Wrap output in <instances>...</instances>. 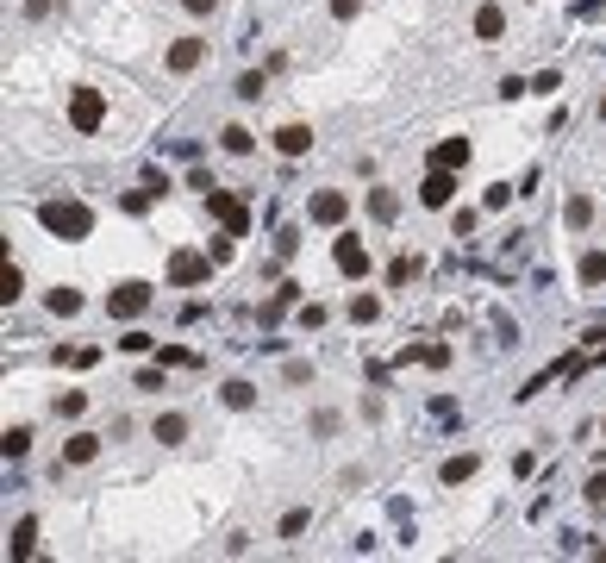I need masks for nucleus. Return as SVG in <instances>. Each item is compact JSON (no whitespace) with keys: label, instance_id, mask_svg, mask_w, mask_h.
<instances>
[{"label":"nucleus","instance_id":"nucleus-33","mask_svg":"<svg viewBox=\"0 0 606 563\" xmlns=\"http://www.w3.org/2000/svg\"><path fill=\"white\" fill-rule=\"evenodd\" d=\"M120 351H131V357H144V351H156V338H150V332H138V326H131V332H125V338H120Z\"/></svg>","mask_w":606,"mask_h":563},{"label":"nucleus","instance_id":"nucleus-13","mask_svg":"<svg viewBox=\"0 0 606 563\" xmlns=\"http://www.w3.org/2000/svg\"><path fill=\"white\" fill-rule=\"evenodd\" d=\"M432 163L438 169H469V139H438L432 144Z\"/></svg>","mask_w":606,"mask_h":563},{"label":"nucleus","instance_id":"nucleus-37","mask_svg":"<svg viewBox=\"0 0 606 563\" xmlns=\"http://www.w3.org/2000/svg\"><path fill=\"white\" fill-rule=\"evenodd\" d=\"M519 94H531V82H519V76H506V82H500V101H519Z\"/></svg>","mask_w":606,"mask_h":563},{"label":"nucleus","instance_id":"nucleus-5","mask_svg":"<svg viewBox=\"0 0 606 563\" xmlns=\"http://www.w3.org/2000/svg\"><path fill=\"white\" fill-rule=\"evenodd\" d=\"M101 120H107V94L101 88H76L69 94V126L76 132H101Z\"/></svg>","mask_w":606,"mask_h":563},{"label":"nucleus","instance_id":"nucleus-29","mask_svg":"<svg viewBox=\"0 0 606 563\" xmlns=\"http://www.w3.org/2000/svg\"><path fill=\"white\" fill-rule=\"evenodd\" d=\"M294 319H300V332H319V326H325V307H319V300H300Z\"/></svg>","mask_w":606,"mask_h":563},{"label":"nucleus","instance_id":"nucleus-18","mask_svg":"<svg viewBox=\"0 0 606 563\" xmlns=\"http://www.w3.org/2000/svg\"><path fill=\"white\" fill-rule=\"evenodd\" d=\"M57 363H63V370H94V363H101V351H94V344H63V351H57Z\"/></svg>","mask_w":606,"mask_h":563},{"label":"nucleus","instance_id":"nucleus-24","mask_svg":"<svg viewBox=\"0 0 606 563\" xmlns=\"http://www.w3.org/2000/svg\"><path fill=\"white\" fill-rule=\"evenodd\" d=\"M219 150H226V156H250V150H256V139H250L244 126H226V132H219Z\"/></svg>","mask_w":606,"mask_h":563},{"label":"nucleus","instance_id":"nucleus-12","mask_svg":"<svg viewBox=\"0 0 606 563\" xmlns=\"http://www.w3.org/2000/svg\"><path fill=\"white\" fill-rule=\"evenodd\" d=\"M275 150H281V156H307V150H313V126H300V120H288V126L275 132Z\"/></svg>","mask_w":606,"mask_h":563},{"label":"nucleus","instance_id":"nucleus-23","mask_svg":"<svg viewBox=\"0 0 606 563\" xmlns=\"http://www.w3.org/2000/svg\"><path fill=\"white\" fill-rule=\"evenodd\" d=\"M575 276H582V288H601L606 282V251H588V257L575 264Z\"/></svg>","mask_w":606,"mask_h":563},{"label":"nucleus","instance_id":"nucleus-39","mask_svg":"<svg viewBox=\"0 0 606 563\" xmlns=\"http://www.w3.org/2000/svg\"><path fill=\"white\" fill-rule=\"evenodd\" d=\"M281 376H288V382H313V363H307V357H294V363H288Z\"/></svg>","mask_w":606,"mask_h":563},{"label":"nucleus","instance_id":"nucleus-10","mask_svg":"<svg viewBox=\"0 0 606 563\" xmlns=\"http://www.w3.org/2000/svg\"><path fill=\"white\" fill-rule=\"evenodd\" d=\"M94 457H101V438H94V432H76V438L63 444V457H57V476H63V469H82V463H94Z\"/></svg>","mask_w":606,"mask_h":563},{"label":"nucleus","instance_id":"nucleus-40","mask_svg":"<svg viewBox=\"0 0 606 563\" xmlns=\"http://www.w3.org/2000/svg\"><path fill=\"white\" fill-rule=\"evenodd\" d=\"M313 432H319V438H332V432H338V414H332V407H325V414H313Z\"/></svg>","mask_w":606,"mask_h":563},{"label":"nucleus","instance_id":"nucleus-34","mask_svg":"<svg viewBox=\"0 0 606 563\" xmlns=\"http://www.w3.org/2000/svg\"><path fill=\"white\" fill-rule=\"evenodd\" d=\"M450 232L469 238V232H476V213H469V207H450Z\"/></svg>","mask_w":606,"mask_h":563},{"label":"nucleus","instance_id":"nucleus-42","mask_svg":"<svg viewBox=\"0 0 606 563\" xmlns=\"http://www.w3.org/2000/svg\"><path fill=\"white\" fill-rule=\"evenodd\" d=\"M57 13V0H25V19H50Z\"/></svg>","mask_w":606,"mask_h":563},{"label":"nucleus","instance_id":"nucleus-41","mask_svg":"<svg viewBox=\"0 0 606 563\" xmlns=\"http://www.w3.org/2000/svg\"><path fill=\"white\" fill-rule=\"evenodd\" d=\"M582 495H588V507H606V476H594V482H588Z\"/></svg>","mask_w":606,"mask_h":563},{"label":"nucleus","instance_id":"nucleus-21","mask_svg":"<svg viewBox=\"0 0 606 563\" xmlns=\"http://www.w3.org/2000/svg\"><path fill=\"white\" fill-rule=\"evenodd\" d=\"M369 213H375V219L388 226V219L400 213V194H394V188H369Z\"/></svg>","mask_w":606,"mask_h":563},{"label":"nucleus","instance_id":"nucleus-35","mask_svg":"<svg viewBox=\"0 0 606 563\" xmlns=\"http://www.w3.org/2000/svg\"><path fill=\"white\" fill-rule=\"evenodd\" d=\"M506 201H512V182H494V188H487V213H500Z\"/></svg>","mask_w":606,"mask_h":563},{"label":"nucleus","instance_id":"nucleus-46","mask_svg":"<svg viewBox=\"0 0 606 563\" xmlns=\"http://www.w3.org/2000/svg\"><path fill=\"white\" fill-rule=\"evenodd\" d=\"M601 432H606V425H601Z\"/></svg>","mask_w":606,"mask_h":563},{"label":"nucleus","instance_id":"nucleus-22","mask_svg":"<svg viewBox=\"0 0 606 563\" xmlns=\"http://www.w3.org/2000/svg\"><path fill=\"white\" fill-rule=\"evenodd\" d=\"M563 219H569V232H588V219H594V201H588V194H569Z\"/></svg>","mask_w":606,"mask_h":563},{"label":"nucleus","instance_id":"nucleus-6","mask_svg":"<svg viewBox=\"0 0 606 563\" xmlns=\"http://www.w3.org/2000/svg\"><path fill=\"white\" fill-rule=\"evenodd\" d=\"M450 201H457V169H438V163H432V169H425V182H419V207L444 213Z\"/></svg>","mask_w":606,"mask_h":563},{"label":"nucleus","instance_id":"nucleus-26","mask_svg":"<svg viewBox=\"0 0 606 563\" xmlns=\"http://www.w3.org/2000/svg\"><path fill=\"white\" fill-rule=\"evenodd\" d=\"M82 414H88V395H82V389L57 395V420H82Z\"/></svg>","mask_w":606,"mask_h":563},{"label":"nucleus","instance_id":"nucleus-1","mask_svg":"<svg viewBox=\"0 0 606 563\" xmlns=\"http://www.w3.org/2000/svg\"><path fill=\"white\" fill-rule=\"evenodd\" d=\"M38 226H44L50 238H63V245H82V238L94 232V213H88L82 201H44V207H38Z\"/></svg>","mask_w":606,"mask_h":563},{"label":"nucleus","instance_id":"nucleus-19","mask_svg":"<svg viewBox=\"0 0 606 563\" xmlns=\"http://www.w3.org/2000/svg\"><path fill=\"white\" fill-rule=\"evenodd\" d=\"M0 451H6V463H19V457L31 451V425H6V432H0Z\"/></svg>","mask_w":606,"mask_h":563},{"label":"nucleus","instance_id":"nucleus-32","mask_svg":"<svg viewBox=\"0 0 606 563\" xmlns=\"http://www.w3.org/2000/svg\"><path fill=\"white\" fill-rule=\"evenodd\" d=\"M413 276H419V257H394V264H388V282H394V288H406Z\"/></svg>","mask_w":606,"mask_h":563},{"label":"nucleus","instance_id":"nucleus-20","mask_svg":"<svg viewBox=\"0 0 606 563\" xmlns=\"http://www.w3.org/2000/svg\"><path fill=\"white\" fill-rule=\"evenodd\" d=\"M476 469H482V457H469V451H463V457H444V469H438V476H444V482L457 488V482H469Z\"/></svg>","mask_w":606,"mask_h":563},{"label":"nucleus","instance_id":"nucleus-45","mask_svg":"<svg viewBox=\"0 0 606 563\" xmlns=\"http://www.w3.org/2000/svg\"><path fill=\"white\" fill-rule=\"evenodd\" d=\"M601 120H606V94H601Z\"/></svg>","mask_w":606,"mask_h":563},{"label":"nucleus","instance_id":"nucleus-9","mask_svg":"<svg viewBox=\"0 0 606 563\" xmlns=\"http://www.w3.org/2000/svg\"><path fill=\"white\" fill-rule=\"evenodd\" d=\"M201 57H207V38H175V44L163 50L169 76H188V69H201Z\"/></svg>","mask_w":606,"mask_h":563},{"label":"nucleus","instance_id":"nucleus-8","mask_svg":"<svg viewBox=\"0 0 606 563\" xmlns=\"http://www.w3.org/2000/svg\"><path fill=\"white\" fill-rule=\"evenodd\" d=\"M344 213H351V201H344L338 188H319V194L307 201V219H313V226H344Z\"/></svg>","mask_w":606,"mask_h":563},{"label":"nucleus","instance_id":"nucleus-3","mask_svg":"<svg viewBox=\"0 0 606 563\" xmlns=\"http://www.w3.org/2000/svg\"><path fill=\"white\" fill-rule=\"evenodd\" d=\"M332 264H338V276H351V282H363L375 264H369V245L357 238V232H338L332 238Z\"/></svg>","mask_w":606,"mask_h":563},{"label":"nucleus","instance_id":"nucleus-15","mask_svg":"<svg viewBox=\"0 0 606 563\" xmlns=\"http://www.w3.org/2000/svg\"><path fill=\"white\" fill-rule=\"evenodd\" d=\"M31 551H38V520H19V526H13V539H6V558L25 563Z\"/></svg>","mask_w":606,"mask_h":563},{"label":"nucleus","instance_id":"nucleus-7","mask_svg":"<svg viewBox=\"0 0 606 563\" xmlns=\"http://www.w3.org/2000/svg\"><path fill=\"white\" fill-rule=\"evenodd\" d=\"M207 213H213V219H219L232 238H244V232H250V213H244V201H238V194H226V188H213V194H207Z\"/></svg>","mask_w":606,"mask_h":563},{"label":"nucleus","instance_id":"nucleus-17","mask_svg":"<svg viewBox=\"0 0 606 563\" xmlns=\"http://www.w3.org/2000/svg\"><path fill=\"white\" fill-rule=\"evenodd\" d=\"M44 307H50L57 319H76V313H82V288H50V300H44Z\"/></svg>","mask_w":606,"mask_h":563},{"label":"nucleus","instance_id":"nucleus-43","mask_svg":"<svg viewBox=\"0 0 606 563\" xmlns=\"http://www.w3.org/2000/svg\"><path fill=\"white\" fill-rule=\"evenodd\" d=\"M363 13V0H332V19H357Z\"/></svg>","mask_w":606,"mask_h":563},{"label":"nucleus","instance_id":"nucleus-27","mask_svg":"<svg viewBox=\"0 0 606 563\" xmlns=\"http://www.w3.org/2000/svg\"><path fill=\"white\" fill-rule=\"evenodd\" d=\"M263 88H269L263 69H244V76H238V101H263Z\"/></svg>","mask_w":606,"mask_h":563},{"label":"nucleus","instance_id":"nucleus-11","mask_svg":"<svg viewBox=\"0 0 606 563\" xmlns=\"http://www.w3.org/2000/svg\"><path fill=\"white\" fill-rule=\"evenodd\" d=\"M476 38H482V44H500V38H506V6H494V0L476 6Z\"/></svg>","mask_w":606,"mask_h":563},{"label":"nucleus","instance_id":"nucleus-30","mask_svg":"<svg viewBox=\"0 0 606 563\" xmlns=\"http://www.w3.org/2000/svg\"><path fill=\"white\" fill-rule=\"evenodd\" d=\"M163 370H169V363H150V370H138V382H131V389H144V395H163V389H169V382H163Z\"/></svg>","mask_w":606,"mask_h":563},{"label":"nucleus","instance_id":"nucleus-38","mask_svg":"<svg viewBox=\"0 0 606 563\" xmlns=\"http://www.w3.org/2000/svg\"><path fill=\"white\" fill-rule=\"evenodd\" d=\"M300 251V232H275V257H294Z\"/></svg>","mask_w":606,"mask_h":563},{"label":"nucleus","instance_id":"nucleus-2","mask_svg":"<svg viewBox=\"0 0 606 563\" xmlns=\"http://www.w3.org/2000/svg\"><path fill=\"white\" fill-rule=\"evenodd\" d=\"M150 300H156V288L131 276V282H120V288H107V319H125V326H131V319L150 313Z\"/></svg>","mask_w":606,"mask_h":563},{"label":"nucleus","instance_id":"nucleus-44","mask_svg":"<svg viewBox=\"0 0 606 563\" xmlns=\"http://www.w3.org/2000/svg\"><path fill=\"white\" fill-rule=\"evenodd\" d=\"M182 6H188L194 19H213V6H219V0H182Z\"/></svg>","mask_w":606,"mask_h":563},{"label":"nucleus","instance_id":"nucleus-28","mask_svg":"<svg viewBox=\"0 0 606 563\" xmlns=\"http://www.w3.org/2000/svg\"><path fill=\"white\" fill-rule=\"evenodd\" d=\"M351 319H357V326H375V319H381V300H375V294H357V300H351Z\"/></svg>","mask_w":606,"mask_h":563},{"label":"nucleus","instance_id":"nucleus-4","mask_svg":"<svg viewBox=\"0 0 606 563\" xmlns=\"http://www.w3.org/2000/svg\"><path fill=\"white\" fill-rule=\"evenodd\" d=\"M213 270H219L213 251H207V257H201V251H175V257H169V288H201V282H213Z\"/></svg>","mask_w":606,"mask_h":563},{"label":"nucleus","instance_id":"nucleus-36","mask_svg":"<svg viewBox=\"0 0 606 563\" xmlns=\"http://www.w3.org/2000/svg\"><path fill=\"white\" fill-rule=\"evenodd\" d=\"M557 88H563V76H557V69H544V76L531 82V94H557Z\"/></svg>","mask_w":606,"mask_h":563},{"label":"nucleus","instance_id":"nucleus-25","mask_svg":"<svg viewBox=\"0 0 606 563\" xmlns=\"http://www.w3.org/2000/svg\"><path fill=\"white\" fill-rule=\"evenodd\" d=\"M19 294H25V270H19V264H13V257H6V270H0V300H6V307H13V300H19Z\"/></svg>","mask_w":606,"mask_h":563},{"label":"nucleus","instance_id":"nucleus-14","mask_svg":"<svg viewBox=\"0 0 606 563\" xmlns=\"http://www.w3.org/2000/svg\"><path fill=\"white\" fill-rule=\"evenodd\" d=\"M219 401H226L232 414H250V407H256V382H244V376H232V382H219Z\"/></svg>","mask_w":606,"mask_h":563},{"label":"nucleus","instance_id":"nucleus-31","mask_svg":"<svg viewBox=\"0 0 606 563\" xmlns=\"http://www.w3.org/2000/svg\"><path fill=\"white\" fill-rule=\"evenodd\" d=\"M307 526H313V514H307V507H294V514H281V526H275V532H281V539H300Z\"/></svg>","mask_w":606,"mask_h":563},{"label":"nucleus","instance_id":"nucleus-16","mask_svg":"<svg viewBox=\"0 0 606 563\" xmlns=\"http://www.w3.org/2000/svg\"><path fill=\"white\" fill-rule=\"evenodd\" d=\"M150 438H163V444H182V438H188V414H156Z\"/></svg>","mask_w":606,"mask_h":563}]
</instances>
